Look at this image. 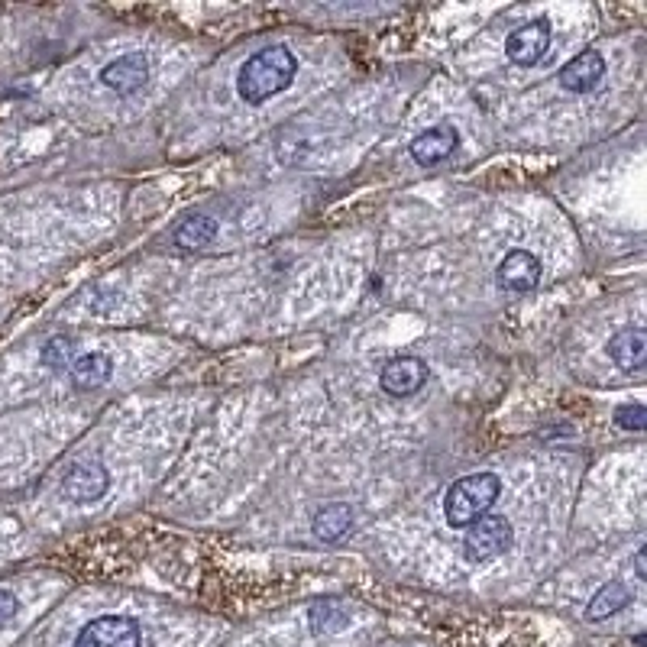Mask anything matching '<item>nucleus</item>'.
Wrapping results in <instances>:
<instances>
[{
    "label": "nucleus",
    "instance_id": "obj_1",
    "mask_svg": "<svg viewBox=\"0 0 647 647\" xmlns=\"http://www.w3.org/2000/svg\"><path fill=\"white\" fill-rule=\"evenodd\" d=\"M298 72V59L285 46H272L250 55L237 75V91L246 104H263L282 94Z\"/></svg>",
    "mask_w": 647,
    "mask_h": 647
},
{
    "label": "nucleus",
    "instance_id": "obj_2",
    "mask_svg": "<svg viewBox=\"0 0 647 647\" xmlns=\"http://www.w3.org/2000/svg\"><path fill=\"white\" fill-rule=\"evenodd\" d=\"M502 479L495 473H473L466 479H457L444 499V518L450 528H470L473 521L483 518L492 502L499 499Z\"/></svg>",
    "mask_w": 647,
    "mask_h": 647
},
{
    "label": "nucleus",
    "instance_id": "obj_3",
    "mask_svg": "<svg viewBox=\"0 0 647 647\" xmlns=\"http://www.w3.org/2000/svg\"><path fill=\"white\" fill-rule=\"evenodd\" d=\"M515 541L512 525L502 515H486L473 521L466 528V541H463V554L470 563H489L495 557H502L508 547Z\"/></svg>",
    "mask_w": 647,
    "mask_h": 647
},
{
    "label": "nucleus",
    "instance_id": "obj_4",
    "mask_svg": "<svg viewBox=\"0 0 647 647\" xmlns=\"http://www.w3.org/2000/svg\"><path fill=\"white\" fill-rule=\"evenodd\" d=\"M143 635L133 618L123 615H101L78 631L72 647H140Z\"/></svg>",
    "mask_w": 647,
    "mask_h": 647
},
{
    "label": "nucleus",
    "instance_id": "obj_5",
    "mask_svg": "<svg viewBox=\"0 0 647 647\" xmlns=\"http://www.w3.org/2000/svg\"><path fill=\"white\" fill-rule=\"evenodd\" d=\"M424 382H428V363L418 360V356H402V360H392L379 376L382 392L392 395V398L415 395V392L424 389Z\"/></svg>",
    "mask_w": 647,
    "mask_h": 647
},
{
    "label": "nucleus",
    "instance_id": "obj_6",
    "mask_svg": "<svg viewBox=\"0 0 647 647\" xmlns=\"http://www.w3.org/2000/svg\"><path fill=\"white\" fill-rule=\"evenodd\" d=\"M107 486H110V473L101 463H78L75 470H68V476L62 479V495L68 502L88 505V502H98L107 492Z\"/></svg>",
    "mask_w": 647,
    "mask_h": 647
},
{
    "label": "nucleus",
    "instance_id": "obj_7",
    "mask_svg": "<svg viewBox=\"0 0 647 647\" xmlns=\"http://www.w3.org/2000/svg\"><path fill=\"white\" fill-rule=\"evenodd\" d=\"M550 49V23L547 20H531L528 26H521L508 36L505 52L515 65H534L541 62V55Z\"/></svg>",
    "mask_w": 647,
    "mask_h": 647
},
{
    "label": "nucleus",
    "instance_id": "obj_8",
    "mask_svg": "<svg viewBox=\"0 0 647 647\" xmlns=\"http://www.w3.org/2000/svg\"><path fill=\"white\" fill-rule=\"evenodd\" d=\"M495 282L505 292H531L541 282V259L528 250H512L502 259L499 272H495Z\"/></svg>",
    "mask_w": 647,
    "mask_h": 647
},
{
    "label": "nucleus",
    "instance_id": "obj_9",
    "mask_svg": "<svg viewBox=\"0 0 647 647\" xmlns=\"http://www.w3.org/2000/svg\"><path fill=\"white\" fill-rule=\"evenodd\" d=\"M602 78H605V59L596 49L580 52L576 59H570L560 68V85L573 94H589Z\"/></svg>",
    "mask_w": 647,
    "mask_h": 647
},
{
    "label": "nucleus",
    "instance_id": "obj_10",
    "mask_svg": "<svg viewBox=\"0 0 647 647\" xmlns=\"http://www.w3.org/2000/svg\"><path fill=\"white\" fill-rule=\"evenodd\" d=\"M149 78V62L146 55L133 52V55H120V59L110 62L101 72V85L117 91V94H130L136 88H143Z\"/></svg>",
    "mask_w": 647,
    "mask_h": 647
},
{
    "label": "nucleus",
    "instance_id": "obj_11",
    "mask_svg": "<svg viewBox=\"0 0 647 647\" xmlns=\"http://www.w3.org/2000/svg\"><path fill=\"white\" fill-rule=\"evenodd\" d=\"M457 146H460V136L453 127H431V130H424V133L415 136V140H411L408 153L418 165H434L440 159H447Z\"/></svg>",
    "mask_w": 647,
    "mask_h": 647
},
{
    "label": "nucleus",
    "instance_id": "obj_12",
    "mask_svg": "<svg viewBox=\"0 0 647 647\" xmlns=\"http://www.w3.org/2000/svg\"><path fill=\"white\" fill-rule=\"evenodd\" d=\"M68 369H72V382L78 389H98V385H104L110 373H114V363H110V356L104 353H78L75 363Z\"/></svg>",
    "mask_w": 647,
    "mask_h": 647
},
{
    "label": "nucleus",
    "instance_id": "obj_13",
    "mask_svg": "<svg viewBox=\"0 0 647 647\" xmlns=\"http://www.w3.org/2000/svg\"><path fill=\"white\" fill-rule=\"evenodd\" d=\"M609 356L625 369H641L644 366V330L641 327H628L622 334H615L605 343Z\"/></svg>",
    "mask_w": 647,
    "mask_h": 647
},
{
    "label": "nucleus",
    "instance_id": "obj_14",
    "mask_svg": "<svg viewBox=\"0 0 647 647\" xmlns=\"http://www.w3.org/2000/svg\"><path fill=\"white\" fill-rule=\"evenodd\" d=\"M217 233V220L208 217V214H188L182 224L175 227V243L182 246V250H201V246H208Z\"/></svg>",
    "mask_w": 647,
    "mask_h": 647
},
{
    "label": "nucleus",
    "instance_id": "obj_15",
    "mask_svg": "<svg viewBox=\"0 0 647 647\" xmlns=\"http://www.w3.org/2000/svg\"><path fill=\"white\" fill-rule=\"evenodd\" d=\"M353 525V512L343 502H334V505H324L318 515H314V534H318L321 541H340L343 534L350 531Z\"/></svg>",
    "mask_w": 647,
    "mask_h": 647
},
{
    "label": "nucleus",
    "instance_id": "obj_16",
    "mask_svg": "<svg viewBox=\"0 0 647 647\" xmlns=\"http://www.w3.org/2000/svg\"><path fill=\"white\" fill-rule=\"evenodd\" d=\"M628 599H631V593H628L625 583H605L599 593L593 596V602H589L586 618H589V622H602V618H612L615 612L625 609Z\"/></svg>",
    "mask_w": 647,
    "mask_h": 647
},
{
    "label": "nucleus",
    "instance_id": "obj_17",
    "mask_svg": "<svg viewBox=\"0 0 647 647\" xmlns=\"http://www.w3.org/2000/svg\"><path fill=\"white\" fill-rule=\"evenodd\" d=\"M311 628L318 631V635H330V631H340V628H347V612L340 609L337 602H330V599H321V602H314L311 605Z\"/></svg>",
    "mask_w": 647,
    "mask_h": 647
},
{
    "label": "nucleus",
    "instance_id": "obj_18",
    "mask_svg": "<svg viewBox=\"0 0 647 647\" xmlns=\"http://www.w3.org/2000/svg\"><path fill=\"white\" fill-rule=\"evenodd\" d=\"M75 356H78V350H75V340L72 337H52L46 347H43V363L49 369H55V373L72 366Z\"/></svg>",
    "mask_w": 647,
    "mask_h": 647
},
{
    "label": "nucleus",
    "instance_id": "obj_19",
    "mask_svg": "<svg viewBox=\"0 0 647 647\" xmlns=\"http://www.w3.org/2000/svg\"><path fill=\"white\" fill-rule=\"evenodd\" d=\"M615 424L622 431H644V405H625L615 411Z\"/></svg>",
    "mask_w": 647,
    "mask_h": 647
},
{
    "label": "nucleus",
    "instance_id": "obj_20",
    "mask_svg": "<svg viewBox=\"0 0 647 647\" xmlns=\"http://www.w3.org/2000/svg\"><path fill=\"white\" fill-rule=\"evenodd\" d=\"M13 615H17V596L7 593V589H0V628H4Z\"/></svg>",
    "mask_w": 647,
    "mask_h": 647
},
{
    "label": "nucleus",
    "instance_id": "obj_21",
    "mask_svg": "<svg viewBox=\"0 0 647 647\" xmlns=\"http://www.w3.org/2000/svg\"><path fill=\"white\" fill-rule=\"evenodd\" d=\"M635 573L647 576V570H644V550H638V554H635Z\"/></svg>",
    "mask_w": 647,
    "mask_h": 647
}]
</instances>
